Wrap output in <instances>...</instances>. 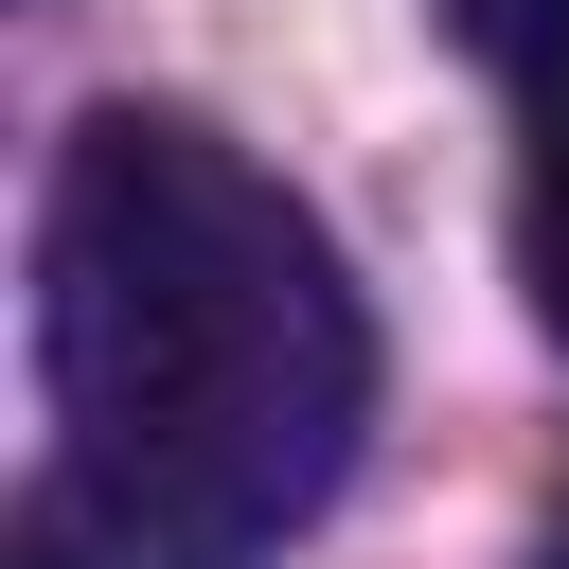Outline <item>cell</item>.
<instances>
[{"label": "cell", "mask_w": 569, "mask_h": 569, "mask_svg": "<svg viewBox=\"0 0 569 569\" xmlns=\"http://www.w3.org/2000/svg\"><path fill=\"white\" fill-rule=\"evenodd\" d=\"M36 391L124 569H267L373 427V320L249 142L89 107L36 196Z\"/></svg>", "instance_id": "6da1fadb"}, {"label": "cell", "mask_w": 569, "mask_h": 569, "mask_svg": "<svg viewBox=\"0 0 569 569\" xmlns=\"http://www.w3.org/2000/svg\"><path fill=\"white\" fill-rule=\"evenodd\" d=\"M516 284H533V320L569 338V71L533 89V160H516Z\"/></svg>", "instance_id": "7a4b0ae2"}, {"label": "cell", "mask_w": 569, "mask_h": 569, "mask_svg": "<svg viewBox=\"0 0 569 569\" xmlns=\"http://www.w3.org/2000/svg\"><path fill=\"white\" fill-rule=\"evenodd\" d=\"M462 18H480V36H498V53H516V71H533V89H551V71H569V0H462Z\"/></svg>", "instance_id": "3957f363"}, {"label": "cell", "mask_w": 569, "mask_h": 569, "mask_svg": "<svg viewBox=\"0 0 569 569\" xmlns=\"http://www.w3.org/2000/svg\"><path fill=\"white\" fill-rule=\"evenodd\" d=\"M551 569H569V516H551Z\"/></svg>", "instance_id": "277c9868"}]
</instances>
